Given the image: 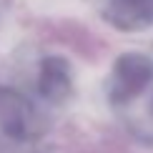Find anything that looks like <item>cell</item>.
<instances>
[{
    "label": "cell",
    "mask_w": 153,
    "mask_h": 153,
    "mask_svg": "<svg viewBox=\"0 0 153 153\" xmlns=\"http://www.w3.org/2000/svg\"><path fill=\"white\" fill-rule=\"evenodd\" d=\"M105 93L123 128L138 143L153 148V58L143 53L118 55Z\"/></svg>",
    "instance_id": "6da1fadb"
},
{
    "label": "cell",
    "mask_w": 153,
    "mask_h": 153,
    "mask_svg": "<svg viewBox=\"0 0 153 153\" xmlns=\"http://www.w3.org/2000/svg\"><path fill=\"white\" fill-rule=\"evenodd\" d=\"M48 123L38 105L23 93L0 88V136L13 143H30L45 133Z\"/></svg>",
    "instance_id": "7a4b0ae2"
},
{
    "label": "cell",
    "mask_w": 153,
    "mask_h": 153,
    "mask_svg": "<svg viewBox=\"0 0 153 153\" xmlns=\"http://www.w3.org/2000/svg\"><path fill=\"white\" fill-rule=\"evenodd\" d=\"M35 85L38 93L45 103L60 105L65 100L73 98L75 91V80H73V68L71 63L60 55H48L40 60L38 65V75H35Z\"/></svg>",
    "instance_id": "3957f363"
},
{
    "label": "cell",
    "mask_w": 153,
    "mask_h": 153,
    "mask_svg": "<svg viewBox=\"0 0 153 153\" xmlns=\"http://www.w3.org/2000/svg\"><path fill=\"white\" fill-rule=\"evenodd\" d=\"M105 20L116 30L138 33L153 28V0H108Z\"/></svg>",
    "instance_id": "277c9868"
}]
</instances>
